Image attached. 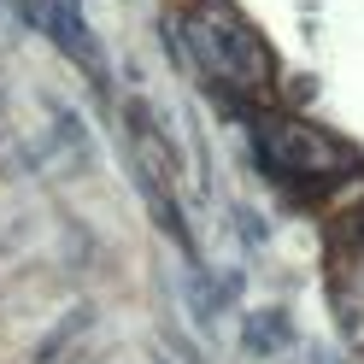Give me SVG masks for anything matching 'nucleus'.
Masks as SVG:
<instances>
[{
	"label": "nucleus",
	"mask_w": 364,
	"mask_h": 364,
	"mask_svg": "<svg viewBox=\"0 0 364 364\" xmlns=\"http://www.w3.org/2000/svg\"><path fill=\"white\" fill-rule=\"evenodd\" d=\"M194 48H200V59H206V82H259L264 71H270V59H264V41L241 24V18L230 12V6H206L194 18Z\"/></svg>",
	"instance_id": "f257e3e1"
},
{
	"label": "nucleus",
	"mask_w": 364,
	"mask_h": 364,
	"mask_svg": "<svg viewBox=\"0 0 364 364\" xmlns=\"http://www.w3.org/2000/svg\"><path fill=\"white\" fill-rule=\"evenodd\" d=\"M41 24L53 30V41H59V48H71V59H77V65H88V71H100V53H95V36L82 30V18H77L71 6H65V0H59V6H48V12H41Z\"/></svg>",
	"instance_id": "f03ea898"
},
{
	"label": "nucleus",
	"mask_w": 364,
	"mask_h": 364,
	"mask_svg": "<svg viewBox=\"0 0 364 364\" xmlns=\"http://www.w3.org/2000/svg\"><path fill=\"white\" fill-rule=\"evenodd\" d=\"M341 235H347V241L358 235V247H364V206H358V218H347V223H341Z\"/></svg>",
	"instance_id": "7ed1b4c3"
}]
</instances>
